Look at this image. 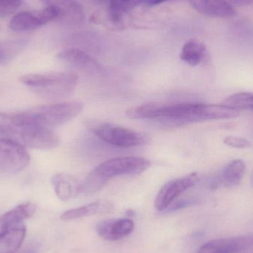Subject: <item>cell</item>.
<instances>
[{
    "instance_id": "obj_1",
    "label": "cell",
    "mask_w": 253,
    "mask_h": 253,
    "mask_svg": "<svg viewBox=\"0 0 253 253\" xmlns=\"http://www.w3.org/2000/svg\"><path fill=\"white\" fill-rule=\"evenodd\" d=\"M151 162L135 156L114 158L95 168L80 184L79 193L91 194L106 185L110 179L121 175H139L149 169Z\"/></svg>"
},
{
    "instance_id": "obj_2",
    "label": "cell",
    "mask_w": 253,
    "mask_h": 253,
    "mask_svg": "<svg viewBox=\"0 0 253 253\" xmlns=\"http://www.w3.org/2000/svg\"><path fill=\"white\" fill-rule=\"evenodd\" d=\"M20 81L39 96L58 99L70 96L77 87L78 77L71 73L28 74Z\"/></svg>"
},
{
    "instance_id": "obj_3",
    "label": "cell",
    "mask_w": 253,
    "mask_h": 253,
    "mask_svg": "<svg viewBox=\"0 0 253 253\" xmlns=\"http://www.w3.org/2000/svg\"><path fill=\"white\" fill-rule=\"evenodd\" d=\"M83 109V104L78 101L40 105L23 112L34 123L53 127L62 126L77 117Z\"/></svg>"
},
{
    "instance_id": "obj_4",
    "label": "cell",
    "mask_w": 253,
    "mask_h": 253,
    "mask_svg": "<svg viewBox=\"0 0 253 253\" xmlns=\"http://www.w3.org/2000/svg\"><path fill=\"white\" fill-rule=\"evenodd\" d=\"M86 127L104 142L114 147L129 148L147 143L145 135L124 126L107 123L88 120Z\"/></svg>"
},
{
    "instance_id": "obj_5",
    "label": "cell",
    "mask_w": 253,
    "mask_h": 253,
    "mask_svg": "<svg viewBox=\"0 0 253 253\" xmlns=\"http://www.w3.org/2000/svg\"><path fill=\"white\" fill-rule=\"evenodd\" d=\"M18 126L15 136L22 145L39 150H51L57 147L59 138L50 128L30 120L23 112L16 114Z\"/></svg>"
},
{
    "instance_id": "obj_6",
    "label": "cell",
    "mask_w": 253,
    "mask_h": 253,
    "mask_svg": "<svg viewBox=\"0 0 253 253\" xmlns=\"http://www.w3.org/2000/svg\"><path fill=\"white\" fill-rule=\"evenodd\" d=\"M30 162L31 156L21 143L0 138V173H18L25 169Z\"/></svg>"
},
{
    "instance_id": "obj_7",
    "label": "cell",
    "mask_w": 253,
    "mask_h": 253,
    "mask_svg": "<svg viewBox=\"0 0 253 253\" xmlns=\"http://www.w3.org/2000/svg\"><path fill=\"white\" fill-rule=\"evenodd\" d=\"M61 12L54 7L48 6L41 10L22 11L16 13L10 22V29L16 32L33 31L54 20H60Z\"/></svg>"
},
{
    "instance_id": "obj_8",
    "label": "cell",
    "mask_w": 253,
    "mask_h": 253,
    "mask_svg": "<svg viewBox=\"0 0 253 253\" xmlns=\"http://www.w3.org/2000/svg\"><path fill=\"white\" fill-rule=\"evenodd\" d=\"M196 172L183 178L172 180L162 187L154 200V208L157 211H164L176 200L178 196L199 182Z\"/></svg>"
},
{
    "instance_id": "obj_9",
    "label": "cell",
    "mask_w": 253,
    "mask_h": 253,
    "mask_svg": "<svg viewBox=\"0 0 253 253\" xmlns=\"http://www.w3.org/2000/svg\"><path fill=\"white\" fill-rule=\"evenodd\" d=\"M251 235L215 239L204 244L198 253H247L253 248Z\"/></svg>"
},
{
    "instance_id": "obj_10",
    "label": "cell",
    "mask_w": 253,
    "mask_h": 253,
    "mask_svg": "<svg viewBox=\"0 0 253 253\" xmlns=\"http://www.w3.org/2000/svg\"><path fill=\"white\" fill-rule=\"evenodd\" d=\"M56 58L88 74H102L105 73L104 67L82 49L77 47L65 49L57 53Z\"/></svg>"
},
{
    "instance_id": "obj_11",
    "label": "cell",
    "mask_w": 253,
    "mask_h": 253,
    "mask_svg": "<svg viewBox=\"0 0 253 253\" xmlns=\"http://www.w3.org/2000/svg\"><path fill=\"white\" fill-rule=\"evenodd\" d=\"M134 227L133 221L129 218L107 219L97 224L96 231L104 240L114 242L130 235Z\"/></svg>"
},
{
    "instance_id": "obj_12",
    "label": "cell",
    "mask_w": 253,
    "mask_h": 253,
    "mask_svg": "<svg viewBox=\"0 0 253 253\" xmlns=\"http://www.w3.org/2000/svg\"><path fill=\"white\" fill-rule=\"evenodd\" d=\"M199 13L213 18L231 17L236 13L227 0H189Z\"/></svg>"
},
{
    "instance_id": "obj_13",
    "label": "cell",
    "mask_w": 253,
    "mask_h": 253,
    "mask_svg": "<svg viewBox=\"0 0 253 253\" xmlns=\"http://www.w3.org/2000/svg\"><path fill=\"white\" fill-rule=\"evenodd\" d=\"M36 205L31 202L21 204L0 216V233L19 225L27 218H31L36 212Z\"/></svg>"
},
{
    "instance_id": "obj_14",
    "label": "cell",
    "mask_w": 253,
    "mask_h": 253,
    "mask_svg": "<svg viewBox=\"0 0 253 253\" xmlns=\"http://www.w3.org/2000/svg\"><path fill=\"white\" fill-rule=\"evenodd\" d=\"M48 6L59 9L61 12L60 20L69 23L78 24L85 18L84 10L77 0H43Z\"/></svg>"
},
{
    "instance_id": "obj_15",
    "label": "cell",
    "mask_w": 253,
    "mask_h": 253,
    "mask_svg": "<svg viewBox=\"0 0 253 253\" xmlns=\"http://www.w3.org/2000/svg\"><path fill=\"white\" fill-rule=\"evenodd\" d=\"M51 183L56 196L62 202H67L79 194L80 183L69 174H55L52 176Z\"/></svg>"
},
{
    "instance_id": "obj_16",
    "label": "cell",
    "mask_w": 253,
    "mask_h": 253,
    "mask_svg": "<svg viewBox=\"0 0 253 253\" xmlns=\"http://www.w3.org/2000/svg\"><path fill=\"white\" fill-rule=\"evenodd\" d=\"M111 209H112V205L109 202L105 201H98L85 206L65 211L61 215V219L65 221H72V220L83 218V217L107 213L110 212Z\"/></svg>"
},
{
    "instance_id": "obj_17",
    "label": "cell",
    "mask_w": 253,
    "mask_h": 253,
    "mask_svg": "<svg viewBox=\"0 0 253 253\" xmlns=\"http://www.w3.org/2000/svg\"><path fill=\"white\" fill-rule=\"evenodd\" d=\"M26 234L25 226L18 225L0 233V253H16Z\"/></svg>"
},
{
    "instance_id": "obj_18",
    "label": "cell",
    "mask_w": 253,
    "mask_h": 253,
    "mask_svg": "<svg viewBox=\"0 0 253 253\" xmlns=\"http://www.w3.org/2000/svg\"><path fill=\"white\" fill-rule=\"evenodd\" d=\"M246 172V165L242 159H235L227 165L220 178V184L233 187L240 184Z\"/></svg>"
},
{
    "instance_id": "obj_19",
    "label": "cell",
    "mask_w": 253,
    "mask_h": 253,
    "mask_svg": "<svg viewBox=\"0 0 253 253\" xmlns=\"http://www.w3.org/2000/svg\"><path fill=\"white\" fill-rule=\"evenodd\" d=\"M206 45L197 40H189L181 49L180 58L187 65L197 66L206 56Z\"/></svg>"
},
{
    "instance_id": "obj_20",
    "label": "cell",
    "mask_w": 253,
    "mask_h": 253,
    "mask_svg": "<svg viewBox=\"0 0 253 253\" xmlns=\"http://www.w3.org/2000/svg\"><path fill=\"white\" fill-rule=\"evenodd\" d=\"M142 3L143 0H111L108 4L110 19L112 22H120L126 13Z\"/></svg>"
},
{
    "instance_id": "obj_21",
    "label": "cell",
    "mask_w": 253,
    "mask_h": 253,
    "mask_svg": "<svg viewBox=\"0 0 253 253\" xmlns=\"http://www.w3.org/2000/svg\"><path fill=\"white\" fill-rule=\"evenodd\" d=\"M221 105L240 112L241 110L253 111V96L252 93L242 92L235 93L223 101Z\"/></svg>"
},
{
    "instance_id": "obj_22",
    "label": "cell",
    "mask_w": 253,
    "mask_h": 253,
    "mask_svg": "<svg viewBox=\"0 0 253 253\" xmlns=\"http://www.w3.org/2000/svg\"><path fill=\"white\" fill-rule=\"evenodd\" d=\"M17 126L16 115L0 113V135H15Z\"/></svg>"
},
{
    "instance_id": "obj_23",
    "label": "cell",
    "mask_w": 253,
    "mask_h": 253,
    "mask_svg": "<svg viewBox=\"0 0 253 253\" xmlns=\"http://www.w3.org/2000/svg\"><path fill=\"white\" fill-rule=\"evenodd\" d=\"M22 0H0V16H6L17 10Z\"/></svg>"
},
{
    "instance_id": "obj_24",
    "label": "cell",
    "mask_w": 253,
    "mask_h": 253,
    "mask_svg": "<svg viewBox=\"0 0 253 253\" xmlns=\"http://www.w3.org/2000/svg\"><path fill=\"white\" fill-rule=\"evenodd\" d=\"M224 144L233 148L244 149L251 147V143L246 138L228 135L224 140Z\"/></svg>"
},
{
    "instance_id": "obj_25",
    "label": "cell",
    "mask_w": 253,
    "mask_h": 253,
    "mask_svg": "<svg viewBox=\"0 0 253 253\" xmlns=\"http://www.w3.org/2000/svg\"><path fill=\"white\" fill-rule=\"evenodd\" d=\"M199 201L196 199H186L178 201L176 202H173L166 211H175L178 210L184 209L187 207L193 206V205H197Z\"/></svg>"
},
{
    "instance_id": "obj_26",
    "label": "cell",
    "mask_w": 253,
    "mask_h": 253,
    "mask_svg": "<svg viewBox=\"0 0 253 253\" xmlns=\"http://www.w3.org/2000/svg\"><path fill=\"white\" fill-rule=\"evenodd\" d=\"M232 5L247 6L252 4L253 0H227Z\"/></svg>"
},
{
    "instance_id": "obj_27",
    "label": "cell",
    "mask_w": 253,
    "mask_h": 253,
    "mask_svg": "<svg viewBox=\"0 0 253 253\" xmlns=\"http://www.w3.org/2000/svg\"><path fill=\"white\" fill-rule=\"evenodd\" d=\"M169 0H143L142 4H145L146 6L152 7V6L157 5V4H162V3L166 2Z\"/></svg>"
},
{
    "instance_id": "obj_28",
    "label": "cell",
    "mask_w": 253,
    "mask_h": 253,
    "mask_svg": "<svg viewBox=\"0 0 253 253\" xmlns=\"http://www.w3.org/2000/svg\"><path fill=\"white\" fill-rule=\"evenodd\" d=\"M89 1H92V3L97 4V5H105V4H108V5L111 0H89Z\"/></svg>"
},
{
    "instance_id": "obj_29",
    "label": "cell",
    "mask_w": 253,
    "mask_h": 253,
    "mask_svg": "<svg viewBox=\"0 0 253 253\" xmlns=\"http://www.w3.org/2000/svg\"><path fill=\"white\" fill-rule=\"evenodd\" d=\"M19 253H37V251L34 247H28Z\"/></svg>"
}]
</instances>
